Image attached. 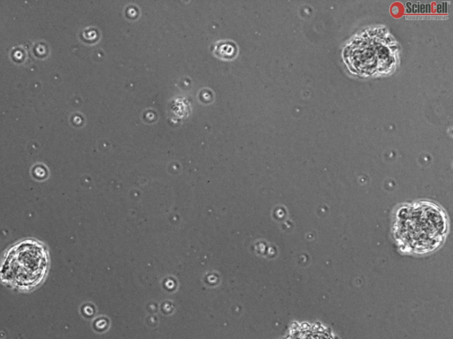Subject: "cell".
Instances as JSON below:
<instances>
[{
	"label": "cell",
	"mask_w": 453,
	"mask_h": 339,
	"mask_svg": "<svg viewBox=\"0 0 453 339\" xmlns=\"http://www.w3.org/2000/svg\"><path fill=\"white\" fill-rule=\"evenodd\" d=\"M448 230L445 212L431 201H418L401 207L395 213L393 235L399 249L421 254L438 248Z\"/></svg>",
	"instance_id": "obj_1"
},
{
	"label": "cell",
	"mask_w": 453,
	"mask_h": 339,
	"mask_svg": "<svg viewBox=\"0 0 453 339\" xmlns=\"http://www.w3.org/2000/svg\"><path fill=\"white\" fill-rule=\"evenodd\" d=\"M397 41L382 26H370L356 34L344 46L342 61L348 71L362 78H373L393 72L398 62Z\"/></svg>",
	"instance_id": "obj_2"
},
{
	"label": "cell",
	"mask_w": 453,
	"mask_h": 339,
	"mask_svg": "<svg viewBox=\"0 0 453 339\" xmlns=\"http://www.w3.org/2000/svg\"><path fill=\"white\" fill-rule=\"evenodd\" d=\"M48 265L44 245L35 239H25L4 254L0 261V280L12 288L29 290L42 282Z\"/></svg>",
	"instance_id": "obj_3"
},
{
	"label": "cell",
	"mask_w": 453,
	"mask_h": 339,
	"mask_svg": "<svg viewBox=\"0 0 453 339\" xmlns=\"http://www.w3.org/2000/svg\"><path fill=\"white\" fill-rule=\"evenodd\" d=\"M285 339H334L330 332L319 325L303 323L296 326Z\"/></svg>",
	"instance_id": "obj_4"
}]
</instances>
